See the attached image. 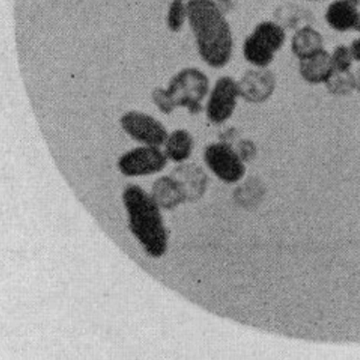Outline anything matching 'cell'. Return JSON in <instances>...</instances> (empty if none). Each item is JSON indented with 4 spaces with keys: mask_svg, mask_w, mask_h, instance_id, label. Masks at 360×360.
Segmentation results:
<instances>
[{
    "mask_svg": "<svg viewBox=\"0 0 360 360\" xmlns=\"http://www.w3.org/2000/svg\"><path fill=\"white\" fill-rule=\"evenodd\" d=\"M186 9L200 56L212 68L224 67L232 56L233 37L222 10L214 0H189Z\"/></svg>",
    "mask_w": 360,
    "mask_h": 360,
    "instance_id": "obj_1",
    "label": "cell"
},
{
    "mask_svg": "<svg viewBox=\"0 0 360 360\" xmlns=\"http://www.w3.org/2000/svg\"><path fill=\"white\" fill-rule=\"evenodd\" d=\"M129 227L147 254L160 257L167 247V233L156 202L139 186L129 185L123 193Z\"/></svg>",
    "mask_w": 360,
    "mask_h": 360,
    "instance_id": "obj_2",
    "label": "cell"
},
{
    "mask_svg": "<svg viewBox=\"0 0 360 360\" xmlns=\"http://www.w3.org/2000/svg\"><path fill=\"white\" fill-rule=\"evenodd\" d=\"M209 91V79L197 68H185L170 81L167 89L158 88L152 99L160 111L170 114L175 108L185 107L191 114L202 111V101Z\"/></svg>",
    "mask_w": 360,
    "mask_h": 360,
    "instance_id": "obj_3",
    "label": "cell"
},
{
    "mask_svg": "<svg viewBox=\"0 0 360 360\" xmlns=\"http://www.w3.org/2000/svg\"><path fill=\"white\" fill-rule=\"evenodd\" d=\"M285 41V31L277 23H259L244 43V57L247 61L257 67H267Z\"/></svg>",
    "mask_w": 360,
    "mask_h": 360,
    "instance_id": "obj_4",
    "label": "cell"
},
{
    "mask_svg": "<svg viewBox=\"0 0 360 360\" xmlns=\"http://www.w3.org/2000/svg\"><path fill=\"white\" fill-rule=\"evenodd\" d=\"M205 162L220 180L236 183L245 174L243 160L228 143L211 144L205 150Z\"/></svg>",
    "mask_w": 360,
    "mask_h": 360,
    "instance_id": "obj_5",
    "label": "cell"
},
{
    "mask_svg": "<svg viewBox=\"0 0 360 360\" xmlns=\"http://www.w3.org/2000/svg\"><path fill=\"white\" fill-rule=\"evenodd\" d=\"M167 155L156 146H143L131 150L118 161V167L125 176H143L161 172L167 165Z\"/></svg>",
    "mask_w": 360,
    "mask_h": 360,
    "instance_id": "obj_6",
    "label": "cell"
},
{
    "mask_svg": "<svg viewBox=\"0 0 360 360\" xmlns=\"http://www.w3.org/2000/svg\"><path fill=\"white\" fill-rule=\"evenodd\" d=\"M123 130L131 138L149 146L159 147L167 143L165 126L154 117L139 112H128L120 120Z\"/></svg>",
    "mask_w": 360,
    "mask_h": 360,
    "instance_id": "obj_7",
    "label": "cell"
},
{
    "mask_svg": "<svg viewBox=\"0 0 360 360\" xmlns=\"http://www.w3.org/2000/svg\"><path fill=\"white\" fill-rule=\"evenodd\" d=\"M239 96L238 85L231 77H222L215 84L207 104V117L214 124H221L232 117Z\"/></svg>",
    "mask_w": 360,
    "mask_h": 360,
    "instance_id": "obj_8",
    "label": "cell"
},
{
    "mask_svg": "<svg viewBox=\"0 0 360 360\" xmlns=\"http://www.w3.org/2000/svg\"><path fill=\"white\" fill-rule=\"evenodd\" d=\"M239 96L251 103H262L272 96L276 79L270 70H249L238 84Z\"/></svg>",
    "mask_w": 360,
    "mask_h": 360,
    "instance_id": "obj_9",
    "label": "cell"
},
{
    "mask_svg": "<svg viewBox=\"0 0 360 360\" xmlns=\"http://www.w3.org/2000/svg\"><path fill=\"white\" fill-rule=\"evenodd\" d=\"M172 177L182 188L186 200H196L205 193L207 176L202 168L195 165H181L175 168Z\"/></svg>",
    "mask_w": 360,
    "mask_h": 360,
    "instance_id": "obj_10",
    "label": "cell"
},
{
    "mask_svg": "<svg viewBox=\"0 0 360 360\" xmlns=\"http://www.w3.org/2000/svg\"><path fill=\"white\" fill-rule=\"evenodd\" d=\"M359 18L357 6L348 0H335L330 4L326 12L328 25L339 32L356 29Z\"/></svg>",
    "mask_w": 360,
    "mask_h": 360,
    "instance_id": "obj_11",
    "label": "cell"
},
{
    "mask_svg": "<svg viewBox=\"0 0 360 360\" xmlns=\"http://www.w3.org/2000/svg\"><path fill=\"white\" fill-rule=\"evenodd\" d=\"M333 72L332 56L324 49L314 56L300 60V73L307 82L325 83Z\"/></svg>",
    "mask_w": 360,
    "mask_h": 360,
    "instance_id": "obj_12",
    "label": "cell"
},
{
    "mask_svg": "<svg viewBox=\"0 0 360 360\" xmlns=\"http://www.w3.org/2000/svg\"><path fill=\"white\" fill-rule=\"evenodd\" d=\"M152 198L158 206L170 210L186 201L182 188L172 177L158 179L152 186Z\"/></svg>",
    "mask_w": 360,
    "mask_h": 360,
    "instance_id": "obj_13",
    "label": "cell"
},
{
    "mask_svg": "<svg viewBox=\"0 0 360 360\" xmlns=\"http://www.w3.org/2000/svg\"><path fill=\"white\" fill-rule=\"evenodd\" d=\"M323 50L321 34L306 26L297 31L292 38V51L300 60L306 59Z\"/></svg>",
    "mask_w": 360,
    "mask_h": 360,
    "instance_id": "obj_14",
    "label": "cell"
},
{
    "mask_svg": "<svg viewBox=\"0 0 360 360\" xmlns=\"http://www.w3.org/2000/svg\"><path fill=\"white\" fill-rule=\"evenodd\" d=\"M193 148V139L186 130L174 131L165 143V155L173 162L186 161Z\"/></svg>",
    "mask_w": 360,
    "mask_h": 360,
    "instance_id": "obj_15",
    "label": "cell"
},
{
    "mask_svg": "<svg viewBox=\"0 0 360 360\" xmlns=\"http://www.w3.org/2000/svg\"><path fill=\"white\" fill-rule=\"evenodd\" d=\"M328 91L335 96H347L356 89V79L353 73L333 70L325 82Z\"/></svg>",
    "mask_w": 360,
    "mask_h": 360,
    "instance_id": "obj_16",
    "label": "cell"
},
{
    "mask_svg": "<svg viewBox=\"0 0 360 360\" xmlns=\"http://www.w3.org/2000/svg\"><path fill=\"white\" fill-rule=\"evenodd\" d=\"M186 18H188L186 5L181 0H173L167 13V27L172 32H179L182 29Z\"/></svg>",
    "mask_w": 360,
    "mask_h": 360,
    "instance_id": "obj_17",
    "label": "cell"
},
{
    "mask_svg": "<svg viewBox=\"0 0 360 360\" xmlns=\"http://www.w3.org/2000/svg\"><path fill=\"white\" fill-rule=\"evenodd\" d=\"M354 57L352 55L351 49L345 46L336 47L332 55V63L333 70L338 72H349L353 64Z\"/></svg>",
    "mask_w": 360,
    "mask_h": 360,
    "instance_id": "obj_18",
    "label": "cell"
},
{
    "mask_svg": "<svg viewBox=\"0 0 360 360\" xmlns=\"http://www.w3.org/2000/svg\"><path fill=\"white\" fill-rule=\"evenodd\" d=\"M238 149L240 150V151H238V155L241 160H245L246 161V160H249L250 158L254 156L255 147L249 141H244V143H241L240 147H238Z\"/></svg>",
    "mask_w": 360,
    "mask_h": 360,
    "instance_id": "obj_19",
    "label": "cell"
},
{
    "mask_svg": "<svg viewBox=\"0 0 360 360\" xmlns=\"http://www.w3.org/2000/svg\"><path fill=\"white\" fill-rule=\"evenodd\" d=\"M349 49H351L354 59L356 60V61L360 62V39L354 41Z\"/></svg>",
    "mask_w": 360,
    "mask_h": 360,
    "instance_id": "obj_20",
    "label": "cell"
},
{
    "mask_svg": "<svg viewBox=\"0 0 360 360\" xmlns=\"http://www.w3.org/2000/svg\"><path fill=\"white\" fill-rule=\"evenodd\" d=\"M231 0H219V5L218 6L220 7V9H227V8L230 7Z\"/></svg>",
    "mask_w": 360,
    "mask_h": 360,
    "instance_id": "obj_21",
    "label": "cell"
},
{
    "mask_svg": "<svg viewBox=\"0 0 360 360\" xmlns=\"http://www.w3.org/2000/svg\"><path fill=\"white\" fill-rule=\"evenodd\" d=\"M354 79H356V89L360 91V68L357 70L356 75H354Z\"/></svg>",
    "mask_w": 360,
    "mask_h": 360,
    "instance_id": "obj_22",
    "label": "cell"
},
{
    "mask_svg": "<svg viewBox=\"0 0 360 360\" xmlns=\"http://www.w3.org/2000/svg\"><path fill=\"white\" fill-rule=\"evenodd\" d=\"M348 1L351 2V4H353L354 5H356V6H359L360 4V0H348Z\"/></svg>",
    "mask_w": 360,
    "mask_h": 360,
    "instance_id": "obj_23",
    "label": "cell"
},
{
    "mask_svg": "<svg viewBox=\"0 0 360 360\" xmlns=\"http://www.w3.org/2000/svg\"><path fill=\"white\" fill-rule=\"evenodd\" d=\"M356 30H357V31H359V32H360V12H359V22H357Z\"/></svg>",
    "mask_w": 360,
    "mask_h": 360,
    "instance_id": "obj_24",
    "label": "cell"
},
{
    "mask_svg": "<svg viewBox=\"0 0 360 360\" xmlns=\"http://www.w3.org/2000/svg\"><path fill=\"white\" fill-rule=\"evenodd\" d=\"M181 1H183V0H181Z\"/></svg>",
    "mask_w": 360,
    "mask_h": 360,
    "instance_id": "obj_25",
    "label": "cell"
}]
</instances>
